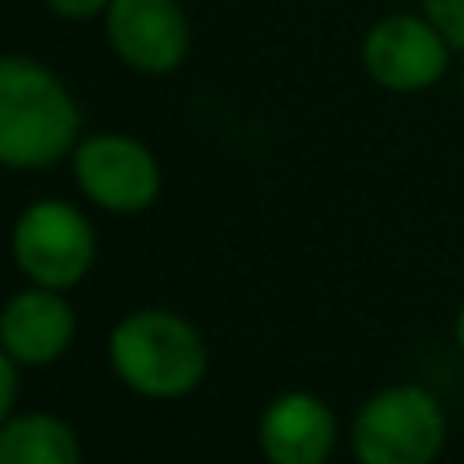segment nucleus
Masks as SVG:
<instances>
[{"label":"nucleus","instance_id":"1","mask_svg":"<svg viewBox=\"0 0 464 464\" xmlns=\"http://www.w3.org/2000/svg\"><path fill=\"white\" fill-rule=\"evenodd\" d=\"M82 143V111L45 62L8 53L0 62V163L13 171H45Z\"/></svg>","mask_w":464,"mask_h":464},{"label":"nucleus","instance_id":"2","mask_svg":"<svg viewBox=\"0 0 464 464\" xmlns=\"http://www.w3.org/2000/svg\"><path fill=\"white\" fill-rule=\"evenodd\" d=\"M106 354L119 383L143 400H184L208 375L200 326L163 305H143L114 322Z\"/></svg>","mask_w":464,"mask_h":464},{"label":"nucleus","instance_id":"3","mask_svg":"<svg viewBox=\"0 0 464 464\" xmlns=\"http://www.w3.org/2000/svg\"><path fill=\"white\" fill-rule=\"evenodd\" d=\"M444 440V403L420 383H392L375 392L351 424V452L359 464H436Z\"/></svg>","mask_w":464,"mask_h":464},{"label":"nucleus","instance_id":"4","mask_svg":"<svg viewBox=\"0 0 464 464\" xmlns=\"http://www.w3.org/2000/svg\"><path fill=\"white\" fill-rule=\"evenodd\" d=\"M13 261L29 285L70 294L94 269L98 232L70 200H33L13 225Z\"/></svg>","mask_w":464,"mask_h":464},{"label":"nucleus","instance_id":"5","mask_svg":"<svg viewBox=\"0 0 464 464\" xmlns=\"http://www.w3.org/2000/svg\"><path fill=\"white\" fill-rule=\"evenodd\" d=\"M73 179L94 208L114 217H139L163 192V168L155 151L135 135L98 130L86 135L70 155Z\"/></svg>","mask_w":464,"mask_h":464},{"label":"nucleus","instance_id":"6","mask_svg":"<svg viewBox=\"0 0 464 464\" xmlns=\"http://www.w3.org/2000/svg\"><path fill=\"white\" fill-rule=\"evenodd\" d=\"M457 49L424 13H387L362 33L359 62L387 94H424L440 86Z\"/></svg>","mask_w":464,"mask_h":464},{"label":"nucleus","instance_id":"7","mask_svg":"<svg viewBox=\"0 0 464 464\" xmlns=\"http://www.w3.org/2000/svg\"><path fill=\"white\" fill-rule=\"evenodd\" d=\"M102 29L111 53L143 78H168L192 53V21L179 0H114Z\"/></svg>","mask_w":464,"mask_h":464},{"label":"nucleus","instance_id":"8","mask_svg":"<svg viewBox=\"0 0 464 464\" xmlns=\"http://www.w3.org/2000/svg\"><path fill=\"white\" fill-rule=\"evenodd\" d=\"M265 464H326L338 449V420L314 392H281L256 420Z\"/></svg>","mask_w":464,"mask_h":464},{"label":"nucleus","instance_id":"9","mask_svg":"<svg viewBox=\"0 0 464 464\" xmlns=\"http://www.w3.org/2000/svg\"><path fill=\"white\" fill-rule=\"evenodd\" d=\"M78 338V314L62 289L24 285L0 314V351L21 367H49Z\"/></svg>","mask_w":464,"mask_h":464},{"label":"nucleus","instance_id":"10","mask_svg":"<svg viewBox=\"0 0 464 464\" xmlns=\"http://www.w3.org/2000/svg\"><path fill=\"white\" fill-rule=\"evenodd\" d=\"M0 464H82L78 432L53 411H13L0 424Z\"/></svg>","mask_w":464,"mask_h":464},{"label":"nucleus","instance_id":"11","mask_svg":"<svg viewBox=\"0 0 464 464\" xmlns=\"http://www.w3.org/2000/svg\"><path fill=\"white\" fill-rule=\"evenodd\" d=\"M420 13L449 37L457 53H464V0H420Z\"/></svg>","mask_w":464,"mask_h":464},{"label":"nucleus","instance_id":"12","mask_svg":"<svg viewBox=\"0 0 464 464\" xmlns=\"http://www.w3.org/2000/svg\"><path fill=\"white\" fill-rule=\"evenodd\" d=\"M114 0H45V8L57 16V21H70V24H86V21H98L106 16Z\"/></svg>","mask_w":464,"mask_h":464},{"label":"nucleus","instance_id":"13","mask_svg":"<svg viewBox=\"0 0 464 464\" xmlns=\"http://www.w3.org/2000/svg\"><path fill=\"white\" fill-rule=\"evenodd\" d=\"M21 362L13 354L0 351V416H13L16 411V395H21Z\"/></svg>","mask_w":464,"mask_h":464},{"label":"nucleus","instance_id":"14","mask_svg":"<svg viewBox=\"0 0 464 464\" xmlns=\"http://www.w3.org/2000/svg\"><path fill=\"white\" fill-rule=\"evenodd\" d=\"M452 334H457V346H460V354H464V302H460V310H457V322H452Z\"/></svg>","mask_w":464,"mask_h":464},{"label":"nucleus","instance_id":"15","mask_svg":"<svg viewBox=\"0 0 464 464\" xmlns=\"http://www.w3.org/2000/svg\"><path fill=\"white\" fill-rule=\"evenodd\" d=\"M460 82H464V65H460Z\"/></svg>","mask_w":464,"mask_h":464}]
</instances>
